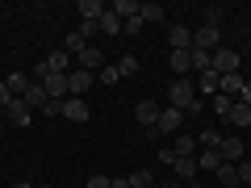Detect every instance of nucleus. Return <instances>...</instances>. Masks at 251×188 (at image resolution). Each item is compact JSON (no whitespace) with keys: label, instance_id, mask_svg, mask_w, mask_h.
Masks as SVG:
<instances>
[{"label":"nucleus","instance_id":"f8f14e48","mask_svg":"<svg viewBox=\"0 0 251 188\" xmlns=\"http://www.w3.org/2000/svg\"><path fill=\"white\" fill-rule=\"evenodd\" d=\"M243 75L234 71V75H222V80H218V96H226V100H239V92H243Z\"/></svg>","mask_w":251,"mask_h":188},{"label":"nucleus","instance_id":"473e14b6","mask_svg":"<svg viewBox=\"0 0 251 188\" xmlns=\"http://www.w3.org/2000/svg\"><path fill=\"white\" fill-rule=\"evenodd\" d=\"M197 142H201V146H222V134H218V130H201Z\"/></svg>","mask_w":251,"mask_h":188},{"label":"nucleus","instance_id":"a18cd8bd","mask_svg":"<svg viewBox=\"0 0 251 188\" xmlns=\"http://www.w3.org/2000/svg\"><path fill=\"white\" fill-rule=\"evenodd\" d=\"M34 188H50V184H34Z\"/></svg>","mask_w":251,"mask_h":188},{"label":"nucleus","instance_id":"5701e85b","mask_svg":"<svg viewBox=\"0 0 251 188\" xmlns=\"http://www.w3.org/2000/svg\"><path fill=\"white\" fill-rule=\"evenodd\" d=\"M109 13H117L122 21H130V17L143 13V4H138V0H117V4H109Z\"/></svg>","mask_w":251,"mask_h":188},{"label":"nucleus","instance_id":"1a4fd4ad","mask_svg":"<svg viewBox=\"0 0 251 188\" xmlns=\"http://www.w3.org/2000/svg\"><path fill=\"white\" fill-rule=\"evenodd\" d=\"M168 46L172 50H193V29L188 25H168Z\"/></svg>","mask_w":251,"mask_h":188},{"label":"nucleus","instance_id":"2f4dec72","mask_svg":"<svg viewBox=\"0 0 251 188\" xmlns=\"http://www.w3.org/2000/svg\"><path fill=\"white\" fill-rule=\"evenodd\" d=\"M97 80L100 84H117V80H122V75H117V63H105V67L97 71Z\"/></svg>","mask_w":251,"mask_h":188},{"label":"nucleus","instance_id":"423d86ee","mask_svg":"<svg viewBox=\"0 0 251 188\" xmlns=\"http://www.w3.org/2000/svg\"><path fill=\"white\" fill-rule=\"evenodd\" d=\"M193 46H197V50H209V54H214L218 46H222V29H214V25H201L197 34H193Z\"/></svg>","mask_w":251,"mask_h":188},{"label":"nucleus","instance_id":"cd10ccee","mask_svg":"<svg viewBox=\"0 0 251 188\" xmlns=\"http://www.w3.org/2000/svg\"><path fill=\"white\" fill-rule=\"evenodd\" d=\"M126 184H130V188H151V184H155V176L143 167V171H134V176H126Z\"/></svg>","mask_w":251,"mask_h":188},{"label":"nucleus","instance_id":"37998d69","mask_svg":"<svg viewBox=\"0 0 251 188\" xmlns=\"http://www.w3.org/2000/svg\"><path fill=\"white\" fill-rule=\"evenodd\" d=\"M109 188H130V184H126V180H109Z\"/></svg>","mask_w":251,"mask_h":188},{"label":"nucleus","instance_id":"20e7f679","mask_svg":"<svg viewBox=\"0 0 251 188\" xmlns=\"http://www.w3.org/2000/svg\"><path fill=\"white\" fill-rule=\"evenodd\" d=\"M180 125H184V113L180 109H159V121H155V138L159 134H180Z\"/></svg>","mask_w":251,"mask_h":188},{"label":"nucleus","instance_id":"4468645a","mask_svg":"<svg viewBox=\"0 0 251 188\" xmlns=\"http://www.w3.org/2000/svg\"><path fill=\"white\" fill-rule=\"evenodd\" d=\"M218 80H222V75H218L214 67H209V71H197V88H201V100H205V96H218Z\"/></svg>","mask_w":251,"mask_h":188},{"label":"nucleus","instance_id":"ddd939ff","mask_svg":"<svg viewBox=\"0 0 251 188\" xmlns=\"http://www.w3.org/2000/svg\"><path fill=\"white\" fill-rule=\"evenodd\" d=\"M21 100H25L29 109H38V113H42V109L50 105V96H46V88H42V84H38V80L29 84V88H25V96H21Z\"/></svg>","mask_w":251,"mask_h":188},{"label":"nucleus","instance_id":"e433bc0d","mask_svg":"<svg viewBox=\"0 0 251 188\" xmlns=\"http://www.w3.org/2000/svg\"><path fill=\"white\" fill-rule=\"evenodd\" d=\"M122 25H126V34H143L147 21H143V17H130V21H122Z\"/></svg>","mask_w":251,"mask_h":188},{"label":"nucleus","instance_id":"aec40b11","mask_svg":"<svg viewBox=\"0 0 251 188\" xmlns=\"http://www.w3.org/2000/svg\"><path fill=\"white\" fill-rule=\"evenodd\" d=\"M172 167H176V176H180V184H197V180H193V176H197V159H176V163H172Z\"/></svg>","mask_w":251,"mask_h":188},{"label":"nucleus","instance_id":"412c9836","mask_svg":"<svg viewBox=\"0 0 251 188\" xmlns=\"http://www.w3.org/2000/svg\"><path fill=\"white\" fill-rule=\"evenodd\" d=\"M105 9H109V4H100V0H80V4H75V13H80L84 21H100Z\"/></svg>","mask_w":251,"mask_h":188},{"label":"nucleus","instance_id":"f3484780","mask_svg":"<svg viewBox=\"0 0 251 188\" xmlns=\"http://www.w3.org/2000/svg\"><path fill=\"white\" fill-rule=\"evenodd\" d=\"M197 167H201V171H218V167H222V155H218V146H201Z\"/></svg>","mask_w":251,"mask_h":188},{"label":"nucleus","instance_id":"09e8293b","mask_svg":"<svg viewBox=\"0 0 251 188\" xmlns=\"http://www.w3.org/2000/svg\"><path fill=\"white\" fill-rule=\"evenodd\" d=\"M247 188H251V184H247Z\"/></svg>","mask_w":251,"mask_h":188},{"label":"nucleus","instance_id":"4c0bfd02","mask_svg":"<svg viewBox=\"0 0 251 188\" xmlns=\"http://www.w3.org/2000/svg\"><path fill=\"white\" fill-rule=\"evenodd\" d=\"M230 105H234V100H226V96H214V113H222V117H226V113H230Z\"/></svg>","mask_w":251,"mask_h":188},{"label":"nucleus","instance_id":"c756f323","mask_svg":"<svg viewBox=\"0 0 251 188\" xmlns=\"http://www.w3.org/2000/svg\"><path fill=\"white\" fill-rule=\"evenodd\" d=\"M84 46H88V42H84L80 34H67V42H63V50H67V54H75V59H80V54H84Z\"/></svg>","mask_w":251,"mask_h":188},{"label":"nucleus","instance_id":"a19ab883","mask_svg":"<svg viewBox=\"0 0 251 188\" xmlns=\"http://www.w3.org/2000/svg\"><path fill=\"white\" fill-rule=\"evenodd\" d=\"M239 100H243V105H247V109H251V80H247V84H243V92H239Z\"/></svg>","mask_w":251,"mask_h":188},{"label":"nucleus","instance_id":"ea45409f","mask_svg":"<svg viewBox=\"0 0 251 188\" xmlns=\"http://www.w3.org/2000/svg\"><path fill=\"white\" fill-rule=\"evenodd\" d=\"M84 188H109V176H92V180H88Z\"/></svg>","mask_w":251,"mask_h":188},{"label":"nucleus","instance_id":"f03ea898","mask_svg":"<svg viewBox=\"0 0 251 188\" xmlns=\"http://www.w3.org/2000/svg\"><path fill=\"white\" fill-rule=\"evenodd\" d=\"M209 67H214L218 75H234L243 67V59H239V50H230V46H218L214 59H209Z\"/></svg>","mask_w":251,"mask_h":188},{"label":"nucleus","instance_id":"c85d7f7f","mask_svg":"<svg viewBox=\"0 0 251 188\" xmlns=\"http://www.w3.org/2000/svg\"><path fill=\"white\" fill-rule=\"evenodd\" d=\"M138 17H143L147 25H151V21H163L168 13H163V4H143V13H138Z\"/></svg>","mask_w":251,"mask_h":188},{"label":"nucleus","instance_id":"6ab92c4d","mask_svg":"<svg viewBox=\"0 0 251 188\" xmlns=\"http://www.w3.org/2000/svg\"><path fill=\"white\" fill-rule=\"evenodd\" d=\"M46 67H50V75H67V67H72V54H67V50L46 54Z\"/></svg>","mask_w":251,"mask_h":188},{"label":"nucleus","instance_id":"f704fd0d","mask_svg":"<svg viewBox=\"0 0 251 188\" xmlns=\"http://www.w3.org/2000/svg\"><path fill=\"white\" fill-rule=\"evenodd\" d=\"M239 167V184H251V159H243V163H234Z\"/></svg>","mask_w":251,"mask_h":188},{"label":"nucleus","instance_id":"4be33fe9","mask_svg":"<svg viewBox=\"0 0 251 188\" xmlns=\"http://www.w3.org/2000/svg\"><path fill=\"white\" fill-rule=\"evenodd\" d=\"M97 29H100V34H105V38H113V34H122V17H117V13H100V21H97Z\"/></svg>","mask_w":251,"mask_h":188},{"label":"nucleus","instance_id":"58836bf2","mask_svg":"<svg viewBox=\"0 0 251 188\" xmlns=\"http://www.w3.org/2000/svg\"><path fill=\"white\" fill-rule=\"evenodd\" d=\"M159 163H168V167H172V163H176V151H172V146H159Z\"/></svg>","mask_w":251,"mask_h":188},{"label":"nucleus","instance_id":"c03bdc74","mask_svg":"<svg viewBox=\"0 0 251 188\" xmlns=\"http://www.w3.org/2000/svg\"><path fill=\"white\" fill-rule=\"evenodd\" d=\"M172 188H197V184H172Z\"/></svg>","mask_w":251,"mask_h":188},{"label":"nucleus","instance_id":"9b49d317","mask_svg":"<svg viewBox=\"0 0 251 188\" xmlns=\"http://www.w3.org/2000/svg\"><path fill=\"white\" fill-rule=\"evenodd\" d=\"M4 117H9V125H29V121H34V109H29L25 100L17 96V100H13L9 109H4Z\"/></svg>","mask_w":251,"mask_h":188},{"label":"nucleus","instance_id":"79ce46f5","mask_svg":"<svg viewBox=\"0 0 251 188\" xmlns=\"http://www.w3.org/2000/svg\"><path fill=\"white\" fill-rule=\"evenodd\" d=\"M9 188H34V184H29V180H13Z\"/></svg>","mask_w":251,"mask_h":188},{"label":"nucleus","instance_id":"9d476101","mask_svg":"<svg viewBox=\"0 0 251 188\" xmlns=\"http://www.w3.org/2000/svg\"><path fill=\"white\" fill-rule=\"evenodd\" d=\"M92 71H84V67H75V71H67V88H72V96H84V92L92 88Z\"/></svg>","mask_w":251,"mask_h":188},{"label":"nucleus","instance_id":"7c9ffc66","mask_svg":"<svg viewBox=\"0 0 251 188\" xmlns=\"http://www.w3.org/2000/svg\"><path fill=\"white\" fill-rule=\"evenodd\" d=\"M209 59H214L209 50H197L193 46V71H209Z\"/></svg>","mask_w":251,"mask_h":188},{"label":"nucleus","instance_id":"f257e3e1","mask_svg":"<svg viewBox=\"0 0 251 188\" xmlns=\"http://www.w3.org/2000/svg\"><path fill=\"white\" fill-rule=\"evenodd\" d=\"M168 105L180 109V113H201V109H205V100L193 92V84H188V80H176V84L168 88Z\"/></svg>","mask_w":251,"mask_h":188},{"label":"nucleus","instance_id":"39448f33","mask_svg":"<svg viewBox=\"0 0 251 188\" xmlns=\"http://www.w3.org/2000/svg\"><path fill=\"white\" fill-rule=\"evenodd\" d=\"M134 117H138V125H143L147 134H155V121H159V105H155V100H138V105H134Z\"/></svg>","mask_w":251,"mask_h":188},{"label":"nucleus","instance_id":"72a5a7b5","mask_svg":"<svg viewBox=\"0 0 251 188\" xmlns=\"http://www.w3.org/2000/svg\"><path fill=\"white\" fill-rule=\"evenodd\" d=\"M205 25H222V9H218V4H209V9H205Z\"/></svg>","mask_w":251,"mask_h":188},{"label":"nucleus","instance_id":"c9c22d12","mask_svg":"<svg viewBox=\"0 0 251 188\" xmlns=\"http://www.w3.org/2000/svg\"><path fill=\"white\" fill-rule=\"evenodd\" d=\"M13 100H17V96H13V92H9V84L0 80V109H9V105H13Z\"/></svg>","mask_w":251,"mask_h":188},{"label":"nucleus","instance_id":"49530a36","mask_svg":"<svg viewBox=\"0 0 251 188\" xmlns=\"http://www.w3.org/2000/svg\"><path fill=\"white\" fill-rule=\"evenodd\" d=\"M247 159H251V146H247Z\"/></svg>","mask_w":251,"mask_h":188},{"label":"nucleus","instance_id":"2eb2a0df","mask_svg":"<svg viewBox=\"0 0 251 188\" xmlns=\"http://www.w3.org/2000/svg\"><path fill=\"white\" fill-rule=\"evenodd\" d=\"M80 67H84V71H100V67H105V54H100V46H84Z\"/></svg>","mask_w":251,"mask_h":188},{"label":"nucleus","instance_id":"a211bd4d","mask_svg":"<svg viewBox=\"0 0 251 188\" xmlns=\"http://www.w3.org/2000/svg\"><path fill=\"white\" fill-rule=\"evenodd\" d=\"M226 121H230L234 130H243V125H251V109L243 105V100H234V105H230V113H226Z\"/></svg>","mask_w":251,"mask_h":188},{"label":"nucleus","instance_id":"bb28decb","mask_svg":"<svg viewBox=\"0 0 251 188\" xmlns=\"http://www.w3.org/2000/svg\"><path fill=\"white\" fill-rule=\"evenodd\" d=\"M117 75H122V80L126 75H138V59L134 54H122V59H117Z\"/></svg>","mask_w":251,"mask_h":188},{"label":"nucleus","instance_id":"dca6fc26","mask_svg":"<svg viewBox=\"0 0 251 188\" xmlns=\"http://www.w3.org/2000/svg\"><path fill=\"white\" fill-rule=\"evenodd\" d=\"M168 67H172L176 75L193 71V50H172V54H168Z\"/></svg>","mask_w":251,"mask_h":188},{"label":"nucleus","instance_id":"6e6552de","mask_svg":"<svg viewBox=\"0 0 251 188\" xmlns=\"http://www.w3.org/2000/svg\"><path fill=\"white\" fill-rule=\"evenodd\" d=\"M42 88H46V96H50L54 105H63V100L72 96V88H67V75H50V80H42Z\"/></svg>","mask_w":251,"mask_h":188},{"label":"nucleus","instance_id":"7ed1b4c3","mask_svg":"<svg viewBox=\"0 0 251 188\" xmlns=\"http://www.w3.org/2000/svg\"><path fill=\"white\" fill-rule=\"evenodd\" d=\"M218 155H222V163H243V159H247V142H243V138H234V134H222Z\"/></svg>","mask_w":251,"mask_h":188},{"label":"nucleus","instance_id":"de8ad7c7","mask_svg":"<svg viewBox=\"0 0 251 188\" xmlns=\"http://www.w3.org/2000/svg\"><path fill=\"white\" fill-rule=\"evenodd\" d=\"M151 188H163V184H151Z\"/></svg>","mask_w":251,"mask_h":188},{"label":"nucleus","instance_id":"393cba45","mask_svg":"<svg viewBox=\"0 0 251 188\" xmlns=\"http://www.w3.org/2000/svg\"><path fill=\"white\" fill-rule=\"evenodd\" d=\"M4 84H9L13 96H25V88H29L34 80H25V71H13V75H4Z\"/></svg>","mask_w":251,"mask_h":188},{"label":"nucleus","instance_id":"0eeeda50","mask_svg":"<svg viewBox=\"0 0 251 188\" xmlns=\"http://www.w3.org/2000/svg\"><path fill=\"white\" fill-rule=\"evenodd\" d=\"M59 117H67V121H88V105H84V96H67V100H63V105H59Z\"/></svg>","mask_w":251,"mask_h":188},{"label":"nucleus","instance_id":"a878e982","mask_svg":"<svg viewBox=\"0 0 251 188\" xmlns=\"http://www.w3.org/2000/svg\"><path fill=\"white\" fill-rule=\"evenodd\" d=\"M214 176H218V180H222V184H226V188H234V184H239V167H234V163H222V167H218V171H214Z\"/></svg>","mask_w":251,"mask_h":188},{"label":"nucleus","instance_id":"b1692460","mask_svg":"<svg viewBox=\"0 0 251 188\" xmlns=\"http://www.w3.org/2000/svg\"><path fill=\"white\" fill-rule=\"evenodd\" d=\"M193 146H197V138H188V134H176L172 151H176V159H193Z\"/></svg>","mask_w":251,"mask_h":188}]
</instances>
